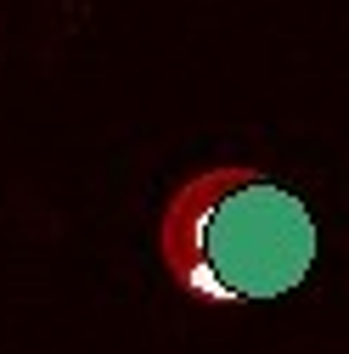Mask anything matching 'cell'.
Returning a JSON list of instances; mask_svg holds the SVG:
<instances>
[{
  "instance_id": "1",
  "label": "cell",
  "mask_w": 349,
  "mask_h": 354,
  "mask_svg": "<svg viewBox=\"0 0 349 354\" xmlns=\"http://www.w3.org/2000/svg\"><path fill=\"white\" fill-rule=\"evenodd\" d=\"M158 259L169 281L197 304H265L310 276L316 219L253 163H214L163 197Z\"/></svg>"
}]
</instances>
